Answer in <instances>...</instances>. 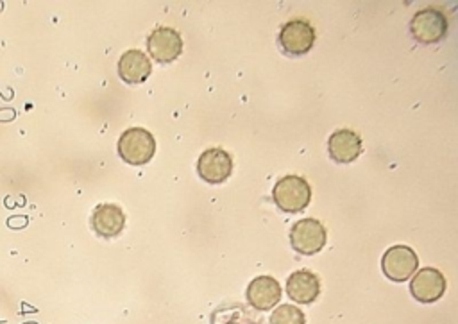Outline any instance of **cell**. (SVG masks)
<instances>
[{
    "label": "cell",
    "instance_id": "4fadbf2b",
    "mask_svg": "<svg viewBox=\"0 0 458 324\" xmlns=\"http://www.w3.org/2000/svg\"><path fill=\"white\" fill-rule=\"evenodd\" d=\"M327 150L336 163H351L361 154V138L352 129H336L329 134Z\"/></svg>",
    "mask_w": 458,
    "mask_h": 324
},
{
    "label": "cell",
    "instance_id": "9c48e42d",
    "mask_svg": "<svg viewBox=\"0 0 458 324\" xmlns=\"http://www.w3.org/2000/svg\"><path fill=\"white\" fill-rule=\"evenodd\" d=\"M445 292V277L440 270L426 267L415 272L410 283V294L419 303H435Z\"/></svg>",
    "mask_w": 458,
    "mask_h": 324
},
{
    "label": "cell",
    "instance_id": "277c9868",
    "mask_svg": "<svg viewBox=\"0 0 458 324\" xmlns=\"http://www.w3.org/2000/svg\"><path fill=\"white\" fill-rule=\"evenodd\" d=\"M410 32L419 43H437L447 34V18L440 9H420L410 20Z\"/></svg>",
    "mask_w": 458,
    "mask_h": 324
},
{
    "label": "cell",
    "instance_id": "30bf717a",
    "mask_svg": "<svg viewBox=\"0 0 458 324\" xmlns=\"http://www.w3.org/2000/svg\"><path fill=\"white\" fill-rule=\"evenodd\" d=\"M247 303L259 310V311H267L272 306H276L281 299V286L277 283V279H274L272 276H258L254 277L245 292Z\"/></svg>",
    "mask_w": 458,
    "mask_h": 324
},
{
    "label": "cell",
    "instance_id": "8fae6325",
    "mask_svg": "<svg viewBox=\"0 0 458 324\" xmlns=\"http://www.w3.org/2000/svg\"><path fill=\"white\" fill-rule=\"evenodd\" d=\"M125 226V213L118 204L102 202L91 213V227L98 236L113 238L122 233Z\"/></svg>",
    "mask_w": 458,
    "mask_h": 324
},
{
    "label": "cell",
    "instance_id": "52a82bcc",
    "mask_svg": "<svg viewBox=\"0 0 458 324\" xmlns=\"http://www.w3.org/2000/svg\"><path fill=\"white\" fill-rule=\"evenodd\" d=\"M197 172L209 184L224 183L233 172V158L220 147L206 149L197 159Z\"/></svg>",
    "mask_w": 458,
    "mask_h": 324
},
{
    "label": "cell",
    "instance_id": "9a60e30c",
    "mask_svg": "<svg viewBox=\"0 0 458 324\" xmlns=\"http://www.w3.org/2000/svg\"><path fill=\"white\" fill-rule=\"evenodd\" d=\"M270 324H306V315L295 304H281L272 311Z\"/></svg>",
    "mask_w": 458,
    "mask_h": 324
},
{
    "label": "cell",
    "instance_id": "7a4b0ae2",
    "mask_svg": "<svg viewBox=\"0 0 458 324\" xmlns=\"http://www.w3.org/2000/svg\"><path fill=\"white\" fill-rule=\"evenodd\" d=\"M156 152V140L148 129L129 127L118 138V154L129 165H145Z\"/></svg>",
    "mask_w": 458,
    "mask_h": 324
},
{
    "label": "cell",
    "instance_id": "6da1fadb",
    "mask_svg": "<svg viewBox=\"0 0 458 324\" xmlns=\"http://www.w3.org/2000/svg\"><path fill=\"white\" fill-rule=\"evenodd\" d=\"M272 199L281 211L299 213L310 204L311 188L304 177L290 174L277 179L272 188Z\"/></svg>",
    "mask_w": 458,
    "mask_h": 324
},
{
    "label": "cell",
    "instance_id": "5b68a950",
    "mask_svg": "<svg viewBox=\"0 0 458 324\" xmlns=\"http://www.w3.org/2000/svg\"><path fill=\"white\" fill-rule=\"evenodd\" d=\"M417 267H419L417 252L404 243H395V245L388 247L381 258L383 274L388 279L397 281V283H403L411 274H415Z\"/></svg>",
    "mask_w": 458,
    "mask_h": 324
},
{
    "label": "cell",
    "instance_id": "3957f363",
    "mask_svg": "<svg viewBox=\"0 0 458 324\" xmlns=\"http://www.w3.org/2000/svg\"><path fill=\"white\" fill-rule=\"evenodd\" d=\"M327 233L326 227L311 217L297 220L290 229V243L299 254L311 256L326 245Z\"/></svg>",
    "mask_w": 458,
    "mask_h": 324
},
{
    "label": "cell",
    "instance_id": "5bb4252c",
    "mask_svg": "<svg viewBox=\"0 0 458 324\" xmlns=\"http://www.w3.org/2000/svg\"><path fill=\"white\" fill-rule=\"evenodd\" d=\"M152 72L150 59L145 52L131 48L118 59V75L127 84H141Z\"/></svg>",
    "mask_w": 458,
    "mask_h": 324
},
{
    "label": "cell",
    "instance_id": "ba28073f",
    "mask_svg": "<svg viewBox=\"0 0 458 324\" xmlns=\"http://www.w3.org/2000/svg\"><path fill=\"white\" fill-rule=\"evenodd\" d=\"M147 50L157 63H172L182 52V38L172 27H157L147 38Z\"/></svg>",
    "mask_w": 458,
    "mask_h": 324
},
{
    "label": "cell",
    "instance_id": "7c38bea8",
    "mask_svg": "<svg viewBox=\"0 0 458 324\" xmlns=\"http://www.w3.org/2000/svg\"><path fill=\"white\" fill-rule=\"evenodd\" d=\"M320 294V281L315 272L308 269H299L292 272L286 279V295L299 303V304H310L313 303Z\"/></svg>",
    "mask_w": 458,
    "mask_h": 324
},
{
    "label": "cell",
    "instance_id": "8992f818",
    "mask_svg": "<svg viewBox=\"0 0 458 324\" xmlns=\"http://www.w3.org/2000/svg\"><path fill=\"white\" fill-rule=\"evenodd\" d=\"M315 43V29L302 18L288 20L279 30V45L290 55H302L311 50Z\"/></svg>",
    "mask_w": 458,
    "mask_h": 324
}]
</instances>
